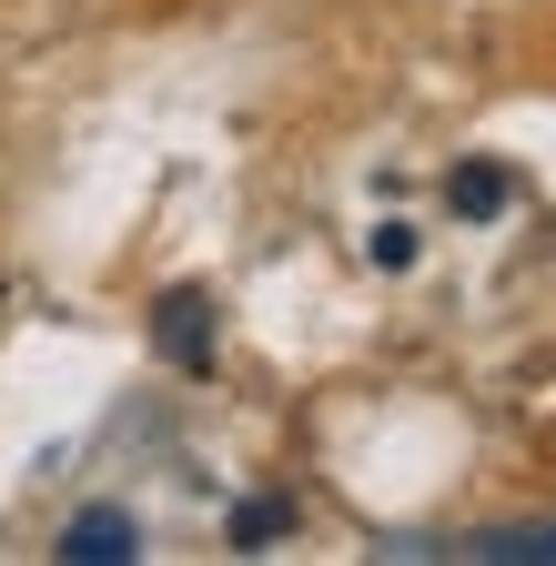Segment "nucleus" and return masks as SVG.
<instances>
[{"instance_id":"1","label":"nucleus","mask_w":556,"mask_h":566,"mask_svg":"<svg viewBox=\"0 0 556 566\" xmlns=\"http://www.w3.org/2000/svg\"><path fill=\"white\" fill-rule=\"evenodd\" d=\"M213 294L202 283H172V294L153 304V344H162V365H182V375H213Z\"/></svg>"},{"instance_id":"2","label":"nucleus","mask_w":556,"mask_h":566,"mask_svg":"<svg viewBox=\"0 0 556 566\" xmlns=\"http://www.w3.org/2000/svg\"><path fill=\"white\" fill-rule=\"evenodd\" d=\"M61 556L72 566H122V556H143V526H132L122 506H82L72 526H61Z\"/></svg>"},{"instance_id":"3","label":"nucleus","mask_w":556,"mask_h":566,"mask_svg":"<svg viewBox=\"0 0 556 566\" xmlns=\"http://www.w3.org/2000/svg\"><path fill=\"white\" fill-rule=\"evenodd\" d=\"M506 202H516V172L506 163H455L445 172V212H455V223H496Z\"/></svg>"},{"instance_id":"4","label":"nucleus","mask_w":556,"mask_h":566,"mask_svg":"<svg viewBox=\"0 0 556 566\" xmlns=\"http://www.w3.org/2000/svg\"><path fill=\"white\" fill-rule=\"evenodd\" d=\"M273 536H294V495H253V506H233V546H273Z\"/></svg>"}]
</instances>
